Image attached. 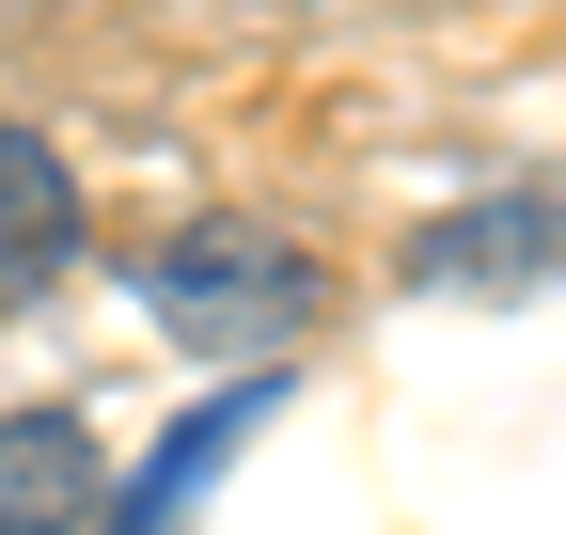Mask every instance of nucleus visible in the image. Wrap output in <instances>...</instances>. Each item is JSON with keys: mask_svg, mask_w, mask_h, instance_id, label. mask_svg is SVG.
I'll return each mask as SVG.
<instances>
[{"mask_svg": "<svg viewBox=\"0 0 566 535\" xmlns=\"http://www.w3.org/2000/svg\"><path fill=\"white\" fill-rule=\"evenodd\" d=\"M142 315L174 347H205V363H283L331 315V268L300 237H268V221H189V237L142 252Z\"/></svg>", "mask_w": 566, "mask_h": 535, "instance_id": "f257e3e1", "label": "nucleus"}, {"mask_svg": "<svg viewBox=\"0 0 566 535\" xmlns=\"http://www.w3.org/2000/svg\"><path fill=\"white\" fill-rule=\"evenodd\" d=\"M0 535H126V489L80 410H17L0 426Z\"/></svg>", "mask_w": 566, "mask_h": 535, "instance_id": "f03ea898", "label": "nucleus"}, {"mask_svg": "<svg viewBox=\"0 0 566 535\" xmlns=\"http://www.w3.org/2000/svg\"><path fill=\"white\" fill-rule=\"evenodd\" d=\"M63 252H80V174H63V143H32V126H0V315L63 284Z\"/></svg>", "mask_w": 566, "mask_h": 535, "instance_id": "7ed1b4c3", "label": "nucleus"}, {"mask_svg": "<svg viewBox=\"0 0 566 535\" xmlns=\"http://www.w3.org/2000/svg\"><path fill=\"white\" fill-rule=\"evenodd\" d=\"M252 426H283V378H237V394H205V410L142 457V489H126V535H174L189 504H205V473H221V457L252 441Z\"/></svg>", "mask_w": 566, "mask_h": 535, "instance_id": "20e7f679", "label": "nucleus"}]
</instances>
